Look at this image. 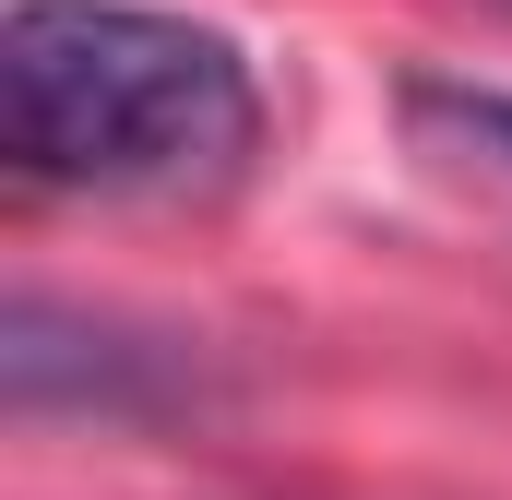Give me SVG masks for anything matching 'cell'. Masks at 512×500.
I'll list each match as a JSON object with an SVG mask.
<instances>
[{
  "label": "cell",
  "instance_id": "6da1fadb",
  "mask_svg": "<svg viewBox=\"0 0 512 500\" xmlns=\"http://www.w3.org/2000/svg\"><path fill=\"white\" fill-rule=\"evenodd\" d=\"M0 143L36 191L203 203L262 155V72L203 12L155 0H12Z\"/></svg>",
  "mask_w": 512,
  "mask_h": 500
},
{
  "label": "cell",
  "instance_id": "7a4b0ae2",
  "mask_svg": "<svg viewBox=\"0 0 512 500\" xmlns=\"http://www.w3.org/2000/svg\"><path fill=\"white\" fill-rule=\"evenodd\" d=\"M405 131H417V155H429L441 179H465L477 203L512 215V84H453V72H429V84H405Z\"/></svg>",
  "mask_w": 512,
  "mask_h": 500
}]
</instances>
